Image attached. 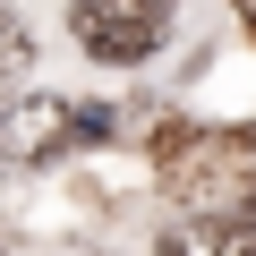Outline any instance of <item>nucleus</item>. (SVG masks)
Segmentation results:
<instances>
[{
	"label": "nucleus",
	"mask_w": 256,
	"mask_h": 256,
	"mask_svg": "<svg viewBox=\"0 0 256 256\" xmlns=\"http://www.w3.org/2000/svg\"><path fill=\"white\" fill-rule=\"evenodd\" d=\"M256 137H222V128H154L162 188L188 205V222H230L256 205Z\"/></svg>",
	"instance_id": "1"
},
{
	"label": "nucleus",
	"mask_w": 256,
	"mask_h": 256,
	"mask_svg": "<svg viewBox=\"0 0 256 256\" xmlns=\"http://www.w3.org/2000/svg\"><path fill=\"white\" fill-rule=\"evenodd\" d=\"M86 137H111V111H86L68 94H18V102H0V171L60 162Z\"/></svg>",
	"instance_id": "2"
},
{
	"label": "nucleus",
	"mask_w": 256,
	"mask_h": 256,
	"mask_svg": "<svg viewBox=\"0 0 256 256\" xmlns=\"http://www.w3.org/2000/svg\"><path fill=\"white\" fill-rule=\"evenodd\" d=\"M171 9H180V0H68V34H77V52H94L102 68H137V60L162 52Z\"/></svg>",
	"instance_id": "3"
},
{
	"label": "nucleus",
	"mask_w": 256,
	"mask_h": 256,
	"mask_svg": "<svg viewBox=\"0 0 256 256\" xmlns=\"http://www.w3.org/2000/svg\"><path fill=\"white\" fill-rule=\"evenodd\" d=\"M162 256H256V205L230 222H180L162 230Z\"/></svg>",
	"instance_id": "4"
},
{
	"label": "nucleus",
	"mask_w": 256,
	"mask_h": 256,
	"mask_svg": "<svg viewBox=\"0 0 256 256\" xmlns=\"http://www.w3.org/2000/svg\"><path fill=\"white\" fill-rule=\"evenodd\" d=\"M34 77V34L0 9V102H18V86Z\"/></svg>",
	"instance_id": "5"
},
{
	"label": "nucleus",
	"mask_w": 256,
	"mask_h": 256,
	"mask_svg": "<svg viewBox=\"0 0 256 256\" xmlns=\"http://www.w3.org/2000/svg\"><path fill=\"white\" fill-rule=\"evenodd\" d=\"M239 18H248V26H256V0H239Z\"/></svg>",
	"instance_id": "6"
}]
</instances>
